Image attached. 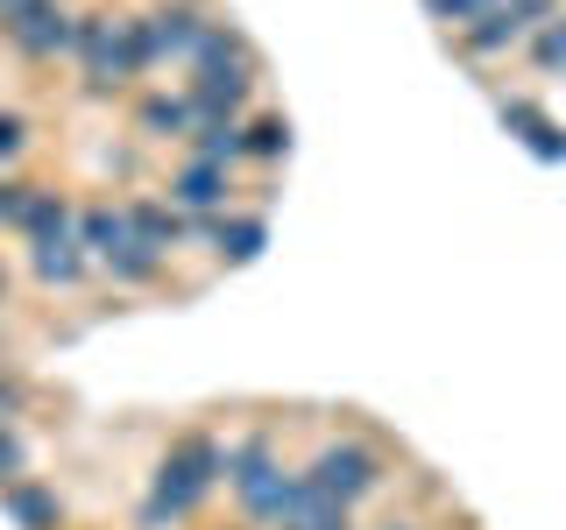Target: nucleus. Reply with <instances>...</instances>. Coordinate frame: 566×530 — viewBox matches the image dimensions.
I'll list each match as a JSON object with an SVG mask.
<instances>
[{
    "label": "nucleus",
    "instance_id": "nucleus-9",
    "mask_svg": "<svg viewBox=\"0 0 566 530\" xmlns=\"http://www.w3.org/2000/svg\"><path fill=\"white\" fill-rule=\"evenodd\" d=\"M135 241V220H128V205H85L78 212V247L93 262H106L114 247H128Z\"/></svg>",
    "mask_w": 566,
    "mask_h": 530
},
{
    "label": "nucleus",
    "instance_id": "nucleus-18",
    "mask_svg": "<svg viewBox=\"0 0 566 530\" xmlns=\"http://www.w3.org/2000/svg\"><path fill=\"white\" fill-rule=\"evenodd\" d=\"M262 241H270V226H262V220H220V255L227 262H255Z\"/></svg>",
    "mask_w": 566,
    "mask_h": 530
},
{
    "label": "nucleus",
    "instance_id": "nucleus-13",
    "mask_svg": "<svg viewBox=\"0 0 566 530\" xmlns=\"http://www.w3.org/2000/svg\"><path fill=\"white\" fill-rule=\"evenodd\" d=\"M241 156H248L241 120H199V128H191V163L227 170V163H241Z\"/></svg>",
    "mask_w": 566,
    "mask_h": 530
},
{
    "label": "nucleus",
    "instance_id": "nucleus-5",
    "mask_svg": "<svg viewBox=\"0 0 566 530\" xmlns=\"http://www.w3.org/2000/svg\"><path fill=\"white\" fill-rule=\"evenodd\" d=\"M248 93H255V64H212V71H191V114L199 120H234Z\"/></svg>",
    "mask_w": 566,
    "mask_h": 530
},
{
    "label": "nucleus",
    "instance_id": "nucleus-7",
    "mask_svg": "<svg viewBox=\"0 0 566 530\" xmlns=\"http://www.w3.org/2000/svg\"><path fill=\"white\" fill-rule=\"evenodd\" d=\"M227 199H234V184H227V170H212V163H185V170L170 177V205L177 212L212 220V212H227Z\"/></svg>",
    "mask_w": 566,
    "mask_h": 530
},
{
    "label": "nucleus",
    "instance_id": "nucleus-23",
    "mask_svg": "<svg viewBox=\"0 0 566 530\" xmlns=\"http://www.w3.org/2000/svg\"><path fill=\"white\" fill-rule=\"evenodd\" d=\"M22 467H29V453H22V438L8 432V424H0V488H14L22 481Z\"/></svg>",
    "mask_w": 566,
    "mask_h": 530
},
{
    "label": "nucleus",
    "instance_id": "nucleus-25",
    "mask_svg": "<svg viewBox=\"0 0 566 530\" xmlns=\"http://www.w3.org/2000/svg\"><path fill=\"white\" fill-rule=\"evenodd\" d=\"M29 191H35V184H14V177H0V226H14V220H22Z\"/></svg>",
    "mask_w": 566,
    "mask_h": 530
},
{
    "label": "nucleus",
    "instance_id": "nucleus-4",
    "mask_svg": "<svg viewBox=\"0 0 566 530\" xmlns=\"http://www.w3.org/2000/svg\"><path fill=\"white\" fill-rule=\"evenodd\" d=\"M8 29V43L22 50L29 64H50V57H64L71 43H78V14L64 8V0H35V8H22L14 22H0Z\"/></svg>",
    "mask_w": 566,
    "mask_h": 530
},
{
    "label": "nucleus",
    "instance_id": "nucleus-15",
    "mask_svg": "<svg viewBox=\"0 0 566 530\" xmlns=\"http://www.w3.org/2000/svg\"><path fill=\"white\" fill-rule=\"evenodd\" d=\"M128 220H135V241L156 247V255H170V247L185 241V212H177V205H149V199H142V205H128Z\"/></svg>",
    "mask_w": 566,
    "mask_h": 530
},
{
    "label": "nucleus",
    "instance_id": "nucleus-11",
    "mask_svg": "<svg viewBox=\"0 0 566 530\" xmlns=\"http://www.w3.org/2000/svg\"><path fill=\"white\" fill-rule=\"evenodd\" d=\"M14 234L22 241H50V234H78V212H71L64 191H29L22 220H14Z\"/></svg>",
    "mask_w": 566,
    "mask_h": 530
},
{
    "label": "nucleus",
    "instance_id": "nucleus-20",
    "mask_svg": "<svg viewBox=\"0 0 566 530\" xmlns=\"http://www.w3.org/2000/svg\"><path fill=\"white\" fill-rule=\"evenodd\" d=\"M503 120H510V128H524V141H531V149H538V156H566L559 128H553V120H538V114H531V106H517V99H510V106H503Z\"/></svg>",
    "mask_w": 566,
    "mask_h": 530
},
{
    "label": "nucleus",
    "instance_id": "nucleus-3",
    "mask_svg": "<svg viewBox=\"0 0 566 530\" xmlns=\"http://www.w3.org/2000/svg\"><path fill=\"white\" fill-rule=\"evenodd\" d=\"M305 481L318 495H333V502H361V495H376L389 481V467H382V453L368 446V438H326V446L312 453V467H305Z\"/></svg>",
    "mask_w": 566,
    "mask_h": 530
},
{
    "label": "nucleus",
    "instance_id": "nucleus-10",
    "mask_svg": "<svg viewBox=\"0 0 566 530\" xmlns=\"http://www.w3.org/2000/svg\"><path fill=\"white\" fill-rule=\"evenodd\" d=\"M135 128L149 135V141H177V135H191L199 128V114H191V93H149L135 106Z\"/></svg>",
    "mask_w": 566,
    "mask_h": 530
},
{
    "label": "nucleus",
    "instance_id": "nucleus-22",
    "mask_svg": "<svg viewBox=\"0 0 566 530\" xmlns=\"http://www.w3.org/2000/svg\"><path fill=\"white\" fill-rule=\"evenodd\" d=\"M531 57H538V71H566V22H545L538 43H531Z\"/></svg>",
    "mask_w": 566,
    "mask_h": 530
},
{
    "label": "nucleus",
    "instance_id": "nucleus-24",
    "mask_svg": "<svg viewBox=\"0 0 566 530\" xmlns=\"http://www.w3.org/2000/svg\"><path fill=\"white\" fill-rule=\"evenodd\" d=\"M29 149V120L22 114H0V163H8V156H22Z\"/></svg>",
    "mask_w": 566,
    "mask_h": 530
},
{
    "label": "nucleus",
    "instance_id": "nucleus-16",
    "mask_svg": "<svg viewBox=\"0 0 566 530\" xmlns=\"http://www.w3.org/2000/svg\"><path fill=\"white\" fill-rule=\"evenodd\" d=\"M8 509H14V523H22V530H57V495L35 488V481H14L8 488Z\"/></svg>",
    "mask_w": 566,
    "mask_h": 530
},
{
    "label": "nucleus",
    "instance_id": "nucleus-6",
    "mask_svg": "<svg viewBox=\"0 0 566 530\" xmlns=\"http://www.w3.org/2000/svg\"><path fill=\"white\" fill-rule=\"evenodd\" d=\"M206 8L199 0H177V8H156L149 14V43H156V57H199V43H206Z\"/></svg>",
    "mask_w": 566,
    "mask_h": 530
},
{
    "label": "nucleus",
    "instance_id": "nucleus-14",
    "mask_svg": "<svg viewBox=\"0 0 566 530\" xmlns=\"http://www.w3.org/2000/svg\"><path fill=\"white\" fill-rule=\"evenodd\" d=\"M524 35H531L524 22H510L503 8H489L474 29H460V50H468V57H503V50H517Z\"/></svg>",
    "mask_w": 566,
    "mask_h": 530
},
{
    "label": "nucleus",
    "instance_id": "nucleus-1",
    "mask_svg": "<svg viewBox=\"0 0 566 530\" xmlns=\"http://www.w3.org/2000/svg\"><path fill=\"white\" fill-rule=\"evenodd\" d=\"M220 474H227V446H220V438H206V432H185L170 446V459L156 467V488H149V502H142V530H164L177 517H191Z\"/></svg>",
    "mask_w": 566,
    "mask_h": 530
},
{
    "label": "nucleus",
    "instance_id": "nucleus-2",
    "mask_svg": "<svg viewBox=\"0 0 566 530\" xmlns=\"http://www.w3.org/2000/svg\"><path fill=\"white\" fill-rule=\"evenodd\" d=\"M78 57H85V93H120L135 71L156 64L149 14H85L78 22Z\"/></svg>",
    "mask_w": 566,
    "mask_h": 530
},
{
    "label": "nucleus",
    "instance_id": "nucleus-28",
    "mask_svg": "<svg viewBox=\"0 0 566 530\" xmlns=\"http://www.w3.org/2000/svg\"><path fill=\"white\" fill-rule=\"evenodd\" d=\"M0 305H8V269H0Z\"/></svg>",
    "mask_w": 566,
    "mask_h": 530
},
{
    "label": "nucleus",
    "instance_id": "nucleus-17",
    "mask_svg": "<svg viewBox=\"0 0 566 530\" xmlns=\"http://www.w3.org/2000/svg\"><path fill=\"white\" fill-rule=\"evenodd\" d=\"M114 283H156V269H164V255L156 247H142V241H128V247H114V255L99 262Z\"/></svg>",
    "mask_w": 566,
    "mask_h": 530
},
{
    "label": "nucleus",
    "instance_id": "nucleus-27",
    "mask_svg": "<svg viewBox=\"0 0 566 530\" xmlns=\"http://www.w3.org/2000/svg\"><path fill=\"white\" fill-rule=\"evenodd\" d=\"M22 8H35V0H0V22H14Z\"/></svg>",
    "mask_w": 566,
    "mask_h": 530
},
{
    "label": "nucleus",
    "instance_id": "nucleus-8",
    "mask_svg": "<svg viewBox=\"0 0 566 530\" xmlns=\"http://www.w3.org/2000/svg\"><path fill=\"white\" fill-rule=\"evenodd\" d=\"M276 530H354V509H347V502H333V495H318V488L305 481V474H297Z\"/></svg>",
    "mask_w": 566,
    "mask_h": 530
},
{
    "label": "nucleus",
    "instance_id": "nucleus-12",
    "mask_svg": "<svg viewBox=\"0 0 566 530\" xmlns=\"http://www.w3.org/2000/svg\"><path fill=\"white\" fill-rule=\"evenodd\" d=\"M29 262H35V276H43V283H57V290H71V283L85 276V247H78V234L29 241Z\"/></svg>",
    "mask_w": 566,
    "mask_h": 530
},
{
    "label": "nucleus",
    "instance_id": "nucleus-29",
    "mask_svg": "<svg viewBox=\"0 0 566 530\" xmlns=\"http://www.w3.org/2000/svg\"><path fill=\"white\" fill-rule=\"evenodd\" d=\"M382 530H418V523H382Z\"/></svg>",
    "mask_w": 566,
    "mask_h": 530
},
{
    "label": "nucleus",
    "instance_id": "nucleus-26",
    "mask_svg": "<svg viewBox=\"0 0 566 530\" xmlns=\"http://www.w3.org/2000/svg\"><path fill=\"white\" fill-rule=\"evenodd\" d=\"M22 396H29V389H22V382H14V375H0V424H8L14 411H22Z\"/></svg>",
    "mask_w": 566,
    "mask_h": 530
},
{
    "label": "nucleus",
    "instance_id": "nucleus-21",
    "mask_svg": "<svg viewBox=\"0 0 566 530\" xmlns=\"http://www.w3.org/2000/svg\"><path fill=\"white\" fill-rule=\"evenodd\" d=\"M424 8H432V22H447V29L460 35V29H474V22H482L495 0H424Z\"/></svg>",
    "mask_w": 566,
    "mask_h": 530
},
{
    "label": "nucleus",
    "instance_id": "nucleus-19",
    "mask_svg": "<svg viewBox=\"0 0 566 530\" xmlns=\"http://www.w3.org/2000/svg\"><path fill=\"white\" fill-rule=\"evenodd\" d=\"M241 135H248V156H262V163L291 156V120H283V114H262L255 128H241Z\"/></svg>",
    "mask_w": 566,
    "mask_h": 530
}]
</instances>
